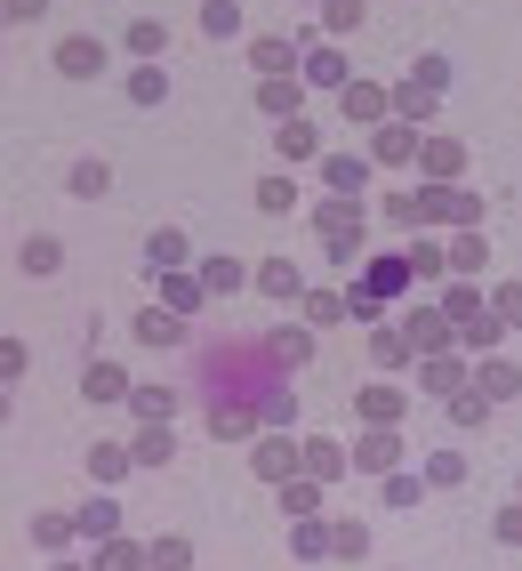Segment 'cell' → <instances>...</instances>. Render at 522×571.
Here are the masks:
<instances>
[{"instance_id": "1", "label": "cell", "mask_w": 522, "mask_h": 571, "mask_svg": "<svg viewBox=\"0 0 522 571\" xmlns=\"http://www.w3.org/2000/svg\"><path fill=\"white\" fill-rule=\"evenodd\" d=\"M362 201H322L313 210V233H322V250H330V266H354L362 258Z\"/></svg>"}, {"instance_id": "2", "label": "cell", "mask_w": 522, "mask_h": 571, "mask_svg": "<svg viewBox=\"0 0 522 571\" xmlns=\"http://www.w3.org/2000/svg\"><path fill=\"white\" fill-rule=\"evenodd\" d=\"M250 73L258 81H298L305 73V41H298V32H258V41H250Z\"/></svg>"}, {"instance_id": "3", "label": "cell", "mask_w": 522, "mask_h": 571, "mask_svg": "<svg viewBox=\"0 0 522 571\" xmlns=\"http://www.w3.org/2000/svg\"><path fill=\"white\" fill-rule=\"evenodd\" d=\"M418 226H450V233H466V226H482V201H474L466 186H426V193H418Z\"/></svg>"}, {"instance_id": "4", "label": "cell", "mask_w": 522, "mask_h": 571, "mask_svg": "<svg viewBox=\"0 0 522 571\" xmlns=\"http://www.w3.org/2000/svg\"><path fill=\"white\" fill-rule=\"evenodd\" d=\"M418 146H426V129L378 121V129H370V170H418Z\"/></svg>"}, {"instance_id": "5", "label": "cell", "mask_w": 522, "mask_h": 571, "mask_svg": "<svg viewBox=\"0 0 522 571\" xmlns=\"http://www.w3.org/2000/svg\"><path fill=\"white\" fill-rule=\"evenodd\" d=\"M394 330L418 347V362H434V354H450V347H459V330H450V314H442V307H410Z\"/></svg>"}, {"instance_id": "6", "label": "cell", "mask_w": 522, "mask_h": 571, "mask_svg": "<svg viewBox=\"0 0 522 571\" xmlns=\"http://www.w3.org/2000/svg\"><path fill=\"white\" fill-rule=\"evenodd\" d=\"M345 121L354 129H378V121H394V89H378V81H345Z\"/></svg>"}, {"instance_id": "7", "label": "cell", "mask_w": 522, "mask_h": 571, "mask_svg": "<svg viewBox=\"0 0 522 571\" xmlns=\"http://www.w3.org/2000/svg\"><path fill=\"white\" fill-rule=\"evenodd\" d=\"M418 178H426V186H459L466 178V146L459 138H426V146H418Z\"/></svg>"}, {"instance_id": "8", "label": "cell", "mask_w": 522, "mask_h": 571, "mask_svg": "<svg viewBox=\"0 0 522 571\" xmlns=\"http://www.w3.org/2000/svg\"><path fill=\"white\" fill-rule=\"evenodd\" d=\"M322 186H330V201H362V186H370V153H322Z\"/></svg>"}, {"instance_id": "9", "label": "cell", "mask_w": 522, "mask_h": 571, "mask_svg": "<svg viewBox=\"0 0 522 571\" xmlns=\"http://www.w3.org/2000/svg\"><path fill=\"white\" fill-rule=\"evenodd\" d=\"M193 274H201V290H209V298H233L241 282H258V266H241V258H225V250H209Z\"/></svg>"}, {"instance_id": "10", "label": "cell", "mask_w": 522, "mask_h": 571, "mask_svg": "<svg viewBox=\"0 0 522 571\" xmlns=\"http://www.w3.org/2000/svg\"><path fill=\"white\" fill-rule=\"evenodd\" d=\"M145 266H161V274H185V266H193L185 226H153V233H145Z\"/></svg>"}, {"instance_id": "11", "label": "cell", "mask_w": 522, "mask_h": 571, "mask_svg": "<svg viewBox=\"0 0 522 571\" xmlns=\"http://www.w3.org/2000/svg\"><path fill=\"white\" fill-rule=\"evenodd\" d=\"M57 73H64V81H97V73H104V41H89V32L57 41Z\"/></svg>"}, {"instance_id": "12", "label": "cell", "mask_w": 522, "mask_h": 571, "mask_svg": "<svg viewBox=\"0 0 522 571\" xmlns=\"http://www.w3.org/2000/svg\"><path fill=\"white\" fill-rule=\"evenodd\" d=\"M354 402H362V427H402V411H410L394 379H370V387H362Z\"/></svg>"}, {"instance_id": "13", "label": "cell", "mask_w": 522, "mask_h": 571, "mask_svg": "<svg viewBox=\"0 0 522 571\" xmlns=\"http://www.w3.org/2000/svg\"><path fill=\"white\" fill-rule=\"evenodd\" d=\"M17 274H32V282L64 274V242H57V233H24V242H17Z\"/></svg>"}, {"instance_id": "14", "label": "cell", "mask_w": 522, "mask_h": 571, "mask_svg": "<svg viewBox=\"0 0 522 571\" xmlns=\"http://www.w3.org/2000/svg\"><path fill=\"white\" fill-rule=\"evenodd\" d=\"M258 290L273 298V307H305V274H298L290 258H265V266H258Z\"/></svg>"}, {"instance_id": "15", "label": "cell", "mask_w": 522, "mask_h": 571, "mask_svg": "<svg viewBox=\"0 0 522 571\" xmlns=\"http://www.w3.org/2000/svg\"><path fill=\"white\" fill-rule=\"evenodd\" d=\"M250 459H258V475H265V483H290L298 467H305V451H298V443H282V434H265Z\"/></svg>"}, {"instance_id": "16", "label": "cell", "mask_w": 522, "mask_h": 571, "mask_svg": "<svg viewBox=\"0 0 522 571\" xmlns=\"http://www.w3.org/2000/svg\"><path fill=\"white\" fill-rule=\"evenodd\" d=\"M450 330H459V347H466V354H491V347L506 339V322H499L491 307H474V314H459V322H450Z\"/></svg>"}, {"instance_id": "17", "label": "cell", "mask_w": 522, "mask_h": 571, "mask_svg": "<svg viewBox=\"0 0 522 571\" xmlns=\"http://www.w3.org/2000/svg\"><path fill=\"white\" fill-rule=\"evenodd\" d=\"M121 49H129L137 64H153V57L169 49V24H161V17H129V24H121Z\"/></svg>"}, {"instance_id": "18", "label": "cell", "mask_w": 522, "mask_h": 571, "mask_svg": "<svg viewBox=\"0 0 522 571\" xmlns=\"http://www.w3.org/2000/svg\"><path fill=\"white\" fill-rule=\"evenodd\" d=\"M370 362H378V379H387V371H410V362H418V347H410L402 330L387 322V330H370Z\"/></svg>"}, {"instance_id": "19", "label": "cell", "mask_w": 522, "mask_h": 571, "mask_svg": "<svg viewBox=\"0 0 522 571\" xmlns=\"http://www.w3.org/2000/svg\"><path fill=\"white\" fill-rule=\"evenodd\" d=\"M298 81H313V89H338V97H345V81H354V73H345V57H338V49H322V41H313Z\"/></svg>"}, {"instance_id": "20", "label": "cell", "mask_w": 522, "mask_h": 571, "mask_svg": "<svg viewBox=\"0 0 522 571\" xmlns=\"http://www.w3.org/2000/svg\"><path fill=\"white\" fill-rule=\"evenodd\" d=\"M482 266H491V242H482V226H466V233H450V274H482Z\"/></svg>"}, {"instance_id": "21", "label": "cell", "mask_w": 522, "mask_h": 571, "mask_svg": "<svg viewBox=\"0 0 522 571\" xmlns=\"http://www.w3.org/2000/svg\"><path fill=\"white\" fill-rule=\"evenodd\" d=\"M121 89H129V106H145V113L169 106V73H161V64H129V81H121Z\"/></svg>"}, {"instance_id": "22", "label": "cell", "mask_w": 522, "mask_h": 571, "mask_svg": "<svg viewBox=\"0 0 522 571\" xmlns=\"http://www.w3.org/2000/svg\"><path fill=\"white\" fill-rule=\"evenodd\" d=\"M434 106H442L434 89H418V81H394V121H410V129H426V121H434Z\"/></svg>"}, {"instance_id": "23", "label": "cell", "mask_w": 522, "mask_h": 571, "mask_svg": "<svg viewBox=\"0 0 522 571\" xmlns=\"http://www.w3.org/2000/svg\"><path fill=\"white\" fill-rule=\"evenodd\" d=\"M201 298H209V290H201V274H193V266H185V274H161V307L178 314V322L201 307Z\"/></svg>"}, {"instance_id": "24", "label": "cell", "mask_w": 522, "mask_h": 571, "mask_svg": "<svg viewBox=\"0 0 522 571\" xmlns=\"http://www.w3.org/2000/svg\"><path fill=\"white\" fill-rule=\"evenodd\" d=\"M81 394H89V402H121V394H137V387H129V371H121V362H89Z\"/></svg>"}, {"instance_id": "25", "label": "cell", "mask_w": 522, "mask_h": 571, "mask_svg": "<svg viewBox=\"0 0 522 571\" xmlns=\"http://www.w3.org/2000/svg\"><path fill=\"white\" fill-rule=\"evenodd\" d=\"M137 339H145V347H178V339H185V322L169 314V307H137Z\"/></svg>"}, {"instance_id": "26", "label": "cell", "mask_w": 522, "mask_h": 571, "mask_svg": "<svg viewBox=\"0 0 522 571\" xmlns=\"http://www.w3.org/2000/svg\"><path fill=\"white\" fill-rule=\"evenodd\" d=\"M298 97H305V81H258V113L298 121Z\"/></svg>"}, {"instance_id": "27", "label": "cell", "mask_w": 522, "mask_h": 571, "mask_svg": "<svg viewBox=\"0 0 522 571\" xmlns=\"http://www.w3.org/2000/svg\"><path fill=\"white\" fill-rule=\"evenodd\" d=\"M410 282V250H387V258H370V298H394Z\"/></svg>"}, {"instance_id": "28", "label": "cell", "mask_w": 522, "mask_h": 571, "mask_svg": "<svg viewBox=\"0 0 522 571\" xmlns=\"http://www.w3.org/2000/svg\"><path fill=\"white\" fill-rule=\"evenodd\" d=\"M410 274H450V242H434V233H410Z\"/></svg>"}, {"instance_id": "29", "label": "cell", "mask_w": 522, "mask_h": 571, "mask_svg": "<svg viewBox=\"0 0 522 571\" xmlns=\"http://www.w3.org/2000/svg\"><path fill=\"white\" fill-rule=\"evenodd\" d=\"M354 459H362V467H394V459H402V434H394V427H370L362 443H354Z\"/></svg>"}, {"instance_id": "30", "label": "cell", "mask_w": 522, "mask_h": 571, "mask_svg": "<svg viewBox=\"0 0 522 571\" xmlns=\"http://www.w3.org/2000/svg\"><path fill=\"white\" fill-rule=\"evenodd\" d=\"M64 186H73L81 201H97L104 186H113V170H104V161H97V153H81V161H73V170H64Z\"/></svg>"}, {"instance_id": "31", "label": "cell", "mask_w": 522, "mask_h": 571, "mask_svg": "<svg viewBox=\"0 0 522 571\" xmlns=\"http://www.w3.org/2000/svg\"><path fill=\"white\" fill-rule=\"evenodd\" d=\"M129 411L145 419V427H169V411H178V394H169V387H137V394H129Z\"/></svg>"}, {"instance_id": "32", "label": "cell", "mask_w": 522, "mask_h": 571, "mask_svg": "<svg viewBox=\"0 0 522 571\" xmlns=\"http://www.w3.org/2000/svg\"><path fill=\"white\" fill-rule=\"evenodd\" d=\"M370 17V0H322V17H313V24H322V32H338V41H345V32H354Z\"/></svg>"}, {"instance_id": "33", "label": "cell", "mask_w": 522, "mask_h": 571, "mask_svg": "<svg viewBox=\"0 0 522 571\" xmlns=\"http://www.w3.org/2000/svg\"><path fill=\"white\" fill-rule=\"evenodd\" d=\"M345 322V290H305V330H330Z\"/></svg>"}, {"instance_id": "34", "label": "cell", "mask_w": 522, "mask_h": 571, "mask_svg": "<svg viewBox=\"0 0 522 571\" xmlns=\"http://www.w3.org/2000/svg\"><path fill=\"white\" fill-rule=\"evenodd\" d=\"M129 467H137V459H129V443H97V451H89V475H97V483H121Z\"/></svg>"}, {"instance_id": "35", "label": "cell", "mask_w": 522, "mask_h": 571, "mask_svg": "<svg viewBox=\"0 0 522 571\" xmlns=\"http://www.w3.org/2000/svg\"><path fill=\"white\" fill-rule=\"evenodd\" d=\"M418 379H426V387H434L442 402H450V394H466V387H474V379H466V371H459V362H450V354H434V362H426V371H418Z\"/></svg>"}, {"instance_id": "36", "label": "cell", "mask_w": 522, "mask_h": 571, "mask_svg": "<svg viewBox=\"0 0 522 571\" xmlns=\"http://www.w3.org/2000/svg\"><path fill=\"white\" fill-rule=\"evenodd\" d=\"M201 32H209V41H233V32H241V9H233V0H201Z\"/></svg>"}, {"instance_id": "37", "label": "cell", "mask_w": 522, "mask_h": 571, "mask_svg": "<svg viewBox=\"0 0 522 571\" xmlns=\"http://www.w3.org/2000/svg\"><path fill=\"white\" fill-rule=\"evenodd\" d=\"M322 138H313V121H282V161H313Z\"/></svg>"}, {"instance_id": "38", "label": "cell", "mask_w": 522, "mask_h": 571, "mask_svg": "<svg viewBox=\"0 0 522 571\" xmlns=\"http://www.w3.org/2000/svg\"><path fill=\"white\" fill-rule=\"evenodd\" d=\"M258 210H265V218L298 210V186H290V178H258Z\"/></svg>"}, {"instance_id": "39", "label": "cell", "mask_w": 522, "mask_h": 571, "mask_svg": "<svg viewBox=\"0 0 522 571\" xmlns=\"http://www.w3.org/2000/svg\"><path fill=\"white\" fill-rule=\"evenodd\" d=\"M305 475H313V483L345 475V451H338V443H305Z\"/></svg>"}, {"instance_id": "40", "label": "cell", "mask_w": 522, "mask_h": 571, "mask_svg": "<svg viewBox=\"0 0 522 571\" xmlns=\"http://www.w3.org/2000/svg\"><path fill=\"white\" fill-rule=\"evenodd\" d=\"M410 81L442 97V89H450V57H442V49H426V57H418V64H410Z\"/></svg>"}, {"instance_id": "41", "label": "cell", "mask_w": 522, "mask_h": 571, "mask_svg": "<svg viewBox=\"0 0 522 571\" xmlns=\"http://www.w3.org/2000/svg\"><path fill=\"white\" fill-rule=\"evenodd\" d=\"M169 451H178V443H169V427H145V434L129 443V459H137V467H161Z\"/></svg>"}, {"instance_id": "42", "label": "cell", "mask_w": 522, "mask_h": 571, "mask_svg": "<svg viewBox=\"0 0 522 571\" xmlns=\"http://www.w3.org/2000/svg\"><path fill=\"white\" fill-rule=\"evenodd\" d=\"M73 523H81V540H113V499H89Z\"/></svg>"}, {"instance_id": "43", "label": "cell", "mask_w": 522, "mask_h": 571, "mask_svg": "<svg viewBox=\"0 0 522 571\" xmlns=\"http://www.w3.org/2000/svg\"><path fill=\"white\" fill-rule=\"evenodd\" d=\"M450 419H459V427H482V419H491V394H482V387L450 394Z\"/></svg>"}, {"instance_id": "44", "label": "cell", "mask_w": 522, "mask_h": 571, "mask_svg": "<svg viewBox=\"0 0 522 571\" xmlns=\"http://www.w3.org/2000/svg\"><path fill=\"white\" fill-rule=\"evenodd\" d=\"M426 483H442V491L466 483V459H459V451H434V459H426Z\"/></svg>"}, {"instance_id": "45", "label": "cell", "mask_w": 522, "mask_h": 571, "mask_svg": "<svg viewBox=\"0 0 522 571\" xmlns=\"http://www.w3.org/2000/svg\"><path fill=\"white\" fill-rule=\"evenodd\" d=\"M474 387H482V394H491V402H499V394H514L522 379H514V362H482V379H474Z\"/></svg>"}, {"instance_id": "46", "label": "cell", "mask_w": 522, "mask_h": 571, "mask_svg": "<svg viewBox=\"0 0 522 571\" xmlns=\"http://www.w3.org/2000/svg\"><path fill=\"white\" fill-rule=\"evenodd\" d=\"M273 339H282V362H290V371H298V362L313 354V330H305V322H290V330H273Z\"/></svg>"}, {"instance_id": "47", "label": "cell", "mask_w": 522, "mask_h": 571, "mask_svg": "<svg viewBox=\"0 0 522 571\" xmlns=\"http://www.w3.org/2000/svg\"><path fill=\"white\" fill-rule=\"evenodd\" d=\"M73 531H81L73 515H41V523H32V540H41V548H64V540H73Z\"/></svg>"}, {"instance_id": "48", "label": "cell", "mask_w": 522, "mask_h": 571, "mask_svg": "<svg viewBox=\"0 0 522 571\" xmlns=\"http://www.w3.org/2000/svg\"><path fill=\"white\" fill-rule=\"evenodd\" d=\"M491 314H499V322H506V330H522V282H506V290H499V298H491Z\"/></svg>"}, {"instance_id": "49", "label": "cell", "mask_w": 522, "mask_h": 571, "mask_svg": "<svg viewBox=\"0 0 522 571\" xmlns=\"http://www.w3.org/2000/svg\"><path fill=\"white\" fill-rule=\"evenodd\" d=\"M24 362H32V354H24V339H0V387L24 379Z\"/></svg>"}, {"instance_id": "50", "label": "cell", "mask_w": 522, "mask_h": 571, "mask_svg": "<svg viewBox=\"0 0 522 571\" xmlns=\"http://www.w3.org/2000/svg\"><path fill=\"white\" fill-rule=\"evenodd\" d=\"M258 419H273V427H290V419H298V402H290V394H282V387H273V394H265V402H258Z\"/></svg>"}, {"instance_id": "51", "label": "cell", "mask_w": 522, "mask_h": 571, "mask_svg": "<svg viewBox=\"0 0 522 571\" xmlns=\"http://www.w3.org/2000/svg\"><path fill=\"white\" fill-rule=\"evenodd\" d=\"M418 491H426V475H387V499H394V508H410Z\"/></svg>"}, {"instance_id": "52", "label": "cell", "mask_w": 522, "mask_h": 571, "mask_svg": "<svg viewBox=\"0 0 522 571\" xmlns=\"http://www.w3.org/2000/svg\"><path fill=\"white\" fill-rule=\"evenodd\" d=\"M0 17H9V24H32V17H49V0H0Z\"/></svg>"}, {"instance_id": "53", "label": "cell", "mask_w": 522, "mask_h": 571, "mask_svg": "<svg viewBox=\"0 0 522 571\" xmlns=\"http://www.w3.org/2000/svg\"><path fill=\"white\" fill-rule=\"evenodd\" d=\"M209 427H218V434H250V427H258V411H218Z\"/></svg>"}, {"instance_id": "54", "label": "cell", "mask_w": 522, "mask_h": 571, "mask_svg": "<svg viewBox=\"0 0 522 571\" xmlns=\"http://www.w3.org/2000/svg\"><path fill=\"white\" fill-rule=\"evenodd\" d=\"M97 571H137V548H104V563Z\"/></svg>"}, {"instance_id": "55", "label": "cell", "mask_w": 522, "mask_h": 571, "mask_svg": "<svg viewBox=\"0 0 522 571\" xmlns=\"http://www.w3.org/2000/svg\"><path fill=\"white\" fill-rule=\"evenodd\" d=\"M499 540H506V548H522V508H506V515H499Z\"/></svg>"}, {"instance_id": "56", "label": "cell", "mask_w": 522, "mask_h": 571, "mask_svg": "<svg viewBox=\"0 0 522 571\" xmlns=\"http://www.w3.org/2000/svg\"><path fill=\"white\" fill-rule=\"evenodd\" d=\"M0 419H9V394H0Z\"/></svg>"}, {"instance_id": "57", "label": "cell", "mask_w": 522, "mask_h": 571, "mask_svg": "<svg viewBox=\"0 0 522 571\" xmlns=\"http://www.w3.org/2000/svg\"><path fill=\"white\" fill-rule=\"evenodd\" d=\"M57 571H73V563H57Z\"/></svg>"}, {"instance_id": "58", "label": "cell", "mask_w": 522, "mask_h": 571, "mask_svg": "<svg viewBox=\"0 0 522 571\" xmlns=\"http://www.w3.org/2000/svg\"><path fill=\"white\" fill-rule=\"evenodd\" d=\"M313 9H322V0H313Z\"/></svg>"}, {"instance_id": "59", "label": "cell", "mask_w": 522, "mask_h": 571, "mask_svg": "<svg viewBox=\"0 0 522 571\" xmlns=\"http://www.w3.org/2000/svg\"><path fill=\"white\" fill-rule=\"evenodd\" d=\"M0 24H9V17H0Z\"/></svg>"}]
</instances>
